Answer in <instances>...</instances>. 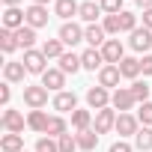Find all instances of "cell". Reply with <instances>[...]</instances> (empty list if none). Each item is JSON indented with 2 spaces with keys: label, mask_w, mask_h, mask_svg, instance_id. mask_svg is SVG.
<instances>
[{
  "label": "cell",
  "mask_w": 152,
  "mask_h": 152,
  "mask_svg": "<svg viewBox=\"0 0 152 152\" xmlns=\"http://www.w3.org/2000/svg\"><path fill=\"white\" fill-rule=\"evenodd\" d=\"M134 104H137V99H134L131 87H116V90L110 93V107H113V110L125 113V110H131Z\"/></svg>",
  "instance_id": "cell-1"
},
{
  "label": "cell",
  "mask_w": 152,
  "mask_h": 152,
  "mask_svg": "<svg viewBox=\"0 0 152 152\" xmlns=\"http://www.w3.org/2000/svg\"><path fill=\"white\" fill-rule=\"evenodd\" d=\"M102 57H104L107 66H119V63L125 60V48H122V42H119V39H107V42L102 45Z\"/></svg>",
  "instance_id": "cell-2"
},
{
  "label": "cell",
  "mask_w": 152,
  "mask_h": 152,
  "mask_svg": "<svg viewBox=\"0 0 152 152\" xmlns=\"http://www.w3.org/2000/svg\"><path fill=\"white\" fill-rule=\"evenodd\" d=\"M24 66H27V75H45L48 69H45V63H48V57L42 54V51H36V48H30V51H24V60H21Z\"/></svg>",
  "instance_id": "cell-3"
},
{
  "label": "cell",
  "mask_w": 152,
  "mask_h": 152,
  "mask_svg": "<svg viewBox=\"0 0 152 152\" xmlns=\"http://www.w3.org/2000/svg\"><path fill=\"white\" fill-rule=\"evenodd\" d=\"M24 104L30 110H42L48 104V90L39 84V87H24Z\"/></svg>",
  "instance_id": "cell-4"
},
{
  "label": "cell",
  "mask_w": 152,
  "mask_h": 152,
  "mask_svg": "<svg viewBox=\"0 0 152 152\" xmlns=\"http://www.w3.org/2000/svg\"><path fill=\"white\" fill-rule=\"evenodd\" d=\"M87 104L93 110H104V107H110V93L104 87H90L87 90Z\"/></svg>",
  "instance_id": "cell-5"
},
{
  "label": "cell",
  "mask_w": 152,
  "mask_h": 152,
  "mask_svg": "<svg viewBox=\"0 0 152 152\" xmlns=\"http://www.w3.org/2000/svg\"><path fill=\"white\" fill-rule=\"evenodd\" d=\"M57 39H60L63 45H72V48H75L78 42H84V30L75 24V21H66V24L60 27V36H57Z\"/></svg>",
  "instance_id": "cell-6"
},
{
  "label": "cell",
  "mask_w": 152,
  "mask_h": 152,
  "mask_svg": "<svg viewBox=\"0 0 152 152\" xmlns=\"http://www.w3.org/2000/svg\"><path fill=\"white\" fill-rule=\"evenodd\" d=\"M0 125H3L9 134H21L27 122H24V116H21L18 110H9V107H6V110H3V116H0Z\"/></svg>",
  "instance_id": "cell-7"
},
{
  "label": "cell",
  "mask_w": 152,
  "mask_h": 152,
  "mask_svg": "<svg viewBox=\"0 0 152 152\" xmlns=\"http://www.w3.org/2000/svg\"><path fill=\"white\" fill-rule=\"evenodd\" d=\"M93 128H96L99 134H107L110 128H116V113H113V107L96 110V122H93Z\"/></svg>",
  "instance_id": "cell-8"
},
{
  "label": "cell",
  "mask_w": 152,
  "mask_h": 152,
  "mask_svg": "<svg viewBox=\"0 0 152 152\" xmlns=\"http://www.w3.org/2000/svg\"><path fill=\"white\" fill-rule=\"evenodd\" d=\"M116 131H119V137H134L140 131V119L131 116V113H119L116 116Z\"/></svg>",
  "instance_id": "cell-9"
},
{
  "label": "cell",
  "mask_w": 152,
  "mask_h": 152,
  "mask_svg": "<svg viewBox=\"0 0 152 152\" xmlns=\"http://www.w3.org/2000/svg\"><path fill=\"white\" fill-rule=\"evenodd\" d=\"M54 110H60V113H75L78 110V96L75 93H57L54 96Z\"/></svg>",
  "instance_id": "cell-10"
},
{
  "label": "cell",
  "mask_w": 152,
  "mask_h": 152,
  "mask_svg": "<svg viewBox=\"0 0 152 152\" xmlns=\"http://www.w3.org/2000/svg\"><path fill=\"white\" fill-rule=\"evenodd\" d=\"M24 24H27V12H21L18 6H9L3 12V27L6 30H21Z\"/></svg>",
  "instance_id": "cell-11"
},
{
  "label": "cell",
  "mask_w": 152,
  "mask_h": 152,
  "mask_svg": "<svg viewBox=\"0 0 152 152\" xmlns=\"http://www.w3.org/2000/svg\"><path fill=\"white\" fill-rule=\"evenodd\" d=\"M81 63H84V69H90V72H102V69L107 66L99 48H87V51L81 54Z\"/></svg>",
  "instance_id": "cell-12"
},
{
  "label": "cell",
  "mask_w": 152,
  "mask_h": 152,
  "mask_svg": "<svg viewBox=\"0 0 152 152\" xmlns=\"http://www.w3.org/2000/svg\"><path fill=\"white\" fill-rule=\"evenodd\" d=\"M42 87H45V90H54V93H63V87H66V75H63L60 69H48V72L42 75Z\"/></svg>",
  "instance_id": "cell-13"
},
{
  "label": "cell",
  "mask_w": 152,
  "mask_h": 152,
  "mask_svg": "<svg viewBox=\"0 0 152 152\" xmlns=\"http://www.w3.org/2000/svg\"><path fill=\"white\" fill-rule=\"evenodd\" d=\"M128 45H131L134 51H149V48H152V30H146V27H137V30L131 33Z\"/></svg>",
  "instance_id": "cell-14"
},
{
  "label": "cell",
  "mask_w": 152,
  "mask_h": 152,
  "mask_svg": "<svg viewBox=\"0 0 152 152\" xmlns=\"http://www.w3.org/2000/svg\"><path fill=\"white\" fill-rule=\"evenodd\" d=\"M84 63H81V54H75V51H66L60 57V72L63 75H75V72H81Z\"/></svg>",
  "instance_id": "cell-15"
},
{
  "label": "cell",
  "mask_w": 152,
  "mask_h": 152,
  "mask_svg": "<svg viewBox=\"0 0 152 152\" xmlns=\"http://www.w3.org/2000/svg\"><path fill=\"white\" fill-rule=\"evenodd\" d=\"M27 12V27H33V30H39V27H45L48 24V9L45 6H30V9H24Z\"/></svg>",
  "instance_id": "cell-16"
},
{
  "label": "cell",
  "mask_w": 152,
  "mask_h": 152,
  "mask_svg": "<svg viewBox=\"0 0 152 152\" xmlns=\"http://www.w3.org/2000/svg\"><path fill=\"white\" fill-rule=\"evenodd\" d=\"M119 66H104L102 72H99V87H104V90H110V87H119Z\"/></svg>",
  "instance_id": "cell-17"
},
{
  "label": "cell",
  "mask_w": 152,
  "mask_h": 152,
  "mask_svg": "<svg viewBox=\"0 0 152 152\" xmlns=\"http://www.w3.org/2000/svg\"><path fill=\"white\" fill-rule=\"evenodd\" d=\"M24 75H27V66H24V63L9 60V63L3 66V78H6L9 84H21V81H24Z\"/></svg>",
  "instance_id": "cell-18"
},
{
  "label": "cell",
  "mask_w": 152,
  "mask_h": 152,
  "mask_svg": "<svg viewBox=\"0 0 152 152\" xmlns=\"http://www.w3.org/2000/svg\"><path fill=\"white\" fill-rule=\"evenodd\" d=\"M54 12H57L63 21H69V18H75V15L81 12V3H78V0H57V3H54Z\"/></svg>",
  "instance_id": "cell-19"
},
{
  "label": "cell",
  "mask_w": 152,
  "mask_h": 152,
  "mask_svg": "<svg viewBox=\"0 0 152 152\" xmlns=\"http://www.w3.org/2000/svg\"><path fill=\"white\" fill-rule=\"evenodd\" d=\"M107 33H104V27H99V24H90L87 30H84V42H90V48H102L107 39H104Z\"/></svg>",
  "instance_id": "cell-20"
},
{
  "label": "cell",
  "mask_w": 152,
  "mask_h": 152,
  "mask_svg": "<svg viewBox=\"0 0 152 152\" xmlns=\"http://www.w3.org/2000/svg\"><path fill=\"white\" fill-rule=\"evenodd\" d=\"M75 137H78V149H84V152H93V149H96V143H99V131H96V128L78 131Z\"/></svg>",
  "instance_id": "cell-21"
},
{
  "label": "cell",
  "mask_w": 152,
  "mask_h": 152,
  "mask_svg": "<svg viewBox=\"0 0 152 152\" xmlns=\"http://www.w3.org/2000/svg\"><path fill=\"white\" fill-rule=\"evenodd\" d=\"M0 149L3 152H24V134H3V140H0Z\"/></svg>",
  "instance_id": "cell-22"
},
{
  "label": "cell",
  "mask_w": 152,
  "mask_h": 152,
  "mask_svg": "<svg viewBox=\"0 0 152 152\" xmlns=\"http://www.w3.org/2000/svg\"><path fill=\"white\" fill-rule=\"evenodd\" d=\"M119 75H122V78H128V81H137V75H140V60L125 57V60L119 63Z\"/></svg>",
  "instance_id": "cell-23"
},
{
  "label": "cell",
  "mask_w": 152,
  "mask_h": 152,
  "mask_svg": "<svg viewBox=\"0 0 152 152\" xmlns=\"http://www.w3.org/2000/svg\"><path fill=\"white\" fill-rule=\"evenodd\" d=\"M102 15V3H93V0H87V3H81V12L78 18H84L87 24H96V18Z\"/></svg>",
  "instance_id": "cell-24"
},
{
  "label": "cell",
  "mask_w": 152,
  "mask_h": 152,
  "mask_svg": "<svg viewBox=\"0 0 152 152\" xmlns=\"http://www.w3.org/2000/svg\"><path fill=\"white\" fill-rule=\"evenodd\" d=\"M15 36H18V48H24V51H30L33 45H36V30L33 27H21V30H15Z\"/></svg>",
  "instance_id": "cell-25"
},
{
  "label": "cell",
  "mask_w": 152,
  "mask_h": 152,
  "mask_svg": "<svg viewBox=\"0 0 152 152\" xmlns=\"http://www.w3.org/2000/svg\"><path fill=\"white\" fill-rule=\"evenodd\" d=\"M48 119H51V116H48L45 110H30V116H27V125H30L33 131H42V134H45V128H48Z\"/></svg>",
  "instance_id": "cell-26"
},
{
  "label": "cell",
  "mask_w": 152,
  "mask_h": 152,
  "mask_svg": "<svg viewBox=\"0 0 152 152\" xmlns=\"http://www.w3.org/2000/svg\"><path fill=\"white\" fill-rule=\"evenodd\" d=\"M134 146H137L140 152H152V128H149V125H143V128L134 134Z\"/></svg>",
  "instance_id": "cell-27"
},
{
  "label": "cell",
  "mask_w": 152,
  "mask_h": 152,
  "mask_svg": "<svg viewBox=\"0 0 152 152\" xmlns=\"http://www.w3.org/2000/svg\"><path fill=\"white\" fill-rule=\"evenodd\" d=\"M39 51H42V54H45L48 60H60V57L66 54V51H63V42H60V39H48V42H45V45H42Z\"/></svg>",
  "instance_id": "cell-28"
},
{
  "label": "cell",
  "mask_w": 152,
  "mask_h": 152,
  "mask_svg": "<svg viewBox=\"0 0 152 152\" xmlns=\"http://www.w3.org/2000/svg\"><path fill=\"white\" fill-rule=\"evenodd\" d=\"M45 134H48V137H63V134H69V128H66V119H63V116H51V119H48V128H45Z\"/></svg>",
  "instance_id": "cell-29"
},
{
  "label": "cell",
  "mask_w": 152,
  "mask_h": 152,
  "mask_svg": "<svg viewBox=\"0 0 152 152\" xmlns=\"http://www.w3.org/2000/svg\"><path fill=\"white\" fill-rule=\"evenodd\" d=\"M0 48H3V54H12L15 48H18V36H15V30H0Z\"/></svg>",
  "instance_id": "cell-30"
},
{
  "label": "cell",
  "mask_w": 152,
  "mask_h": 152,
  "mask_svg": "<svg viewBox=\"0 0 152 152\" xmlns=\"http://www.w3.org/2000/svg\"><path fill=\"white\" fill-rule=\"evenodd\" d=\"M72 125L78 128V131H87V128L93 125V113H90V110H75V113H72Z\"/></svg>",
  "instance_id": "cell-31"
},
{
  "label": "cell",
  "mask_w": 152,
  "mask_h": 152,
  "mask_svg": "<svg viewBox=\"0 0 152 152\" xmlns=\"http://www.w3.org/2000/svg\"><path fill=\"white\" fill-rule=\"evenodd\" d=\"M119 27H122V33H134L137 30V15L134 12H119Z\"/></svg>",
  "instance_id": "cell-32"
},
{
  "label": "cell",
  "mask_w": 152,
  "mask_h": 152,
  "mask_svg": "<svg viewBox=\"0 0 152 152\" xmlns=\"http://www.w3.org/2000/svg\"><path fill=\"white\" fill-rule=\"evenodd\" d=\"M131 93H134V99L143 104V102H149V93H152V87H149L146 81H134V84H131Z\"/></svg>",
  "instance_id": "cell-33"
},
{
  "label": "cell",
  "mask_w": 152,
  "mask_h": 152,
  "mask_svg": "<svg viewBox=\"0 0 152 152\" xmlns=\"http://www.w3.org/2000/svg\"><path fill=\"white\" fill-rule=\"evenodd\" d=\"M57 146H60V152H75L78 149V137L75 134H63V137H57Z\"/></svg>",
  "instance_id": "cell-34"
},
{
  "label": "cell",
  "mask_w": 152,
  "mask_h": 152,
  "mask_svg": "<svg viewBox=\"0 0 152 152\" xmlns=\"http://www.w3.org/2000/svg\"><path fill=\"white\" fill-rule=\"evenodd\" d=\"M36 152H60V146H57L54 137H39L36 140Z\"/></svg>",
  "instance_id": "cell-35"
},
{
  "label": "cell",
  "mask_w": 152,
  "mask_h": 152,
  "mask_svg": "<svg viewBox=\"0 0 152 152\" xmlns=\"http://www.w3.org/2000/svg\"><path fill=\"white\" fill-rule=\"evenodd\" d=\"M137 119H140V125H152V102H143V104H140Z\"/></svg>",
  "instance_id": "cell-36"
},
{
  "label": "cell",
  "mask_w": 152,
  "mask_h": 152,
  "mask_svg": "<svg viewBox=\"0 0 152 152\" xmlns=\"http://www.w3.org/2000/svg\"><path fill=\"white\" fill-rule=\"evenodd\" d=\"M102 12H107V15H119V12H122V0H102Z\"/></svg>",
  "instance_id": "cell-37"
},
{
  "label": "cell",
  "mask_w": 152,
  "mask_h": 152,
  "mask_svg": "<svg viewBox=\"0 0 152 152\" xmlns=\"http://www.w3.org/2000/svg\"><path fill=\"white\" fill-rule=\"evenodd\" d=\"M102 27H104V33H122V27H119V15H107Z\"/></svg>",
  "instance_id": "cell-38"
},
{
  "label": "cell",
  "mask_w": 152,
  "mask_h": 152,
  "mask_svg": "<svg viewBox=\"0 0 152 152\" xmlns=\"http://www.w3.org/2000/svg\"><path fill=\"white\" fill-rule=\"evenodd\" d=\"M140 75H143V78H149V75H152V54H146V57L140 60Z\"/></svg>",
  "instance_id": "cell-39"
},
{
  "label": "cell",
  "mask_w": 152,
  "mask_h": 152,
  "mask_svg": "<svg viewBox=\"0 0 152 152\" xmlns=\"http://www.w3.org/2000/svg\"><path fill=\"white\" fill-rule=\"evenodd\" d=\"M107 152H131V143H125V140H116Z\"/></svg>",
  "instance_id": "cell-40"
},
{
  "label": "cell",
  "mask_w": 152,
  "mask_h": 152,
  "mask_svg": "<svg viewBox=\"0 0 152 152\" xmlns=\"http://www.w3.org/2000/svg\"><path fill=\"white\" fill-rule=\"evenodd\" d=\"M9 96H12V90H9V84H3L0 87V104H9Z\"/></svg>",
  "instance_id": "cell-41"
},
{
  "label": "cell",
  "mask_w": 152,
  "mask_h": 152,
  "mask_svg": "<svg viewBox=\"0 0 152 152\" xmlns=\"http://www.w3.org/2000/svg\"><path fill=\"white\" fill-rule=\"evenodd\" d=\"M143 27H146V30H152V9H146V12H143Z\"/></svg>",
  "instance_id": "cell-42"
},
{
  "label": "cell",
  "mask_w": 152,
  "mask_h": 152,
  "mask_svg": "<svg viewBox=\"0 0 152 152\" xmlns=\"http://www.w3.org/2000/svg\"><path fill=\"white\" fill-rule=\"evenodd\" d=\"M137 6H140V12H146V9H152V0H137Z\"/></svg>",
  "instance_id": "cell-43"
},
{
  "label": "cell",
  "mask_w": 152,
  "mask_h": 152,
  "mask_svg": "<svg viewBox=\"0 0 152 152\" xmlns=\"http://www.w3.org/2000/svg\"><path fill=\"white\" fill-rule=\"evenodd\" d=\"M18 3H21V0H3V6H6V9H9V6H18Z\"/></svg>",
  "instance_id": "cell-44"
},
{
  "label": "cell",
  "mask_w": 152,
  "mask_h": 152,
  "mask_svg": "<svg viewBox=\"0 0 152 152\" xmlns=\"http://www.w3.org/2000/svg\"><path fill=\"white\" fill-rule=\"evenodd\" d=\"M33 3H36V6H48V3H51V0H33Z\"/></svg>",
  "instance_id": "cell-45"
}]
</instances>
